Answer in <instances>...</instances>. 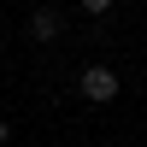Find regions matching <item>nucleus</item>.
Segmentation results:
<instances>
[{
  "mask_svg": "<svg viewBox=\"0 0 147 147\" xmlns=\"http://www.w3.org/2000/svg\"><path fill=\"white\" fill-rule=\"evenodd\" d=\"M6 136H12V124H6V118H0V147H6Z\"/></svg>",
  "mask_w": 147,
  "mask_h": 147,
  "instance_id": "nucleus-3",
  "label": "nucleus"
},
{
  "mask_svg": "<svg viewBox=\"0 0 147 147\" xmlns=\"http://www.w3.org/2000/svg\"><path fill=\"white\" fill-rule=\"evenodd\" d=\"M77 88H82L88 106H106V100L118 94V71H112V65H88V71L77 77Z\"/></svg>",
  "mask_w": 147,
  "mask_h": 147,
  "instance_id": "nucleus-1",
  "label": "nucleus"
},
{
  "mask_svg": "<svg viewBox=\"0 0 147 147\" xmlns=\"http://www.w3.org/2000/svg\"><path fill=\"white\" fill-rule=\"evenodd\" d=\"M24 30H30V41H59L65 18H59L53 6H41V12H30V24H24Z\"/></svg>",
  "mask_w": 147,
  "mask_h": 147,
  "instance_id": "nucleus-2",
  "label": "nucleus"
}]
</instances>
